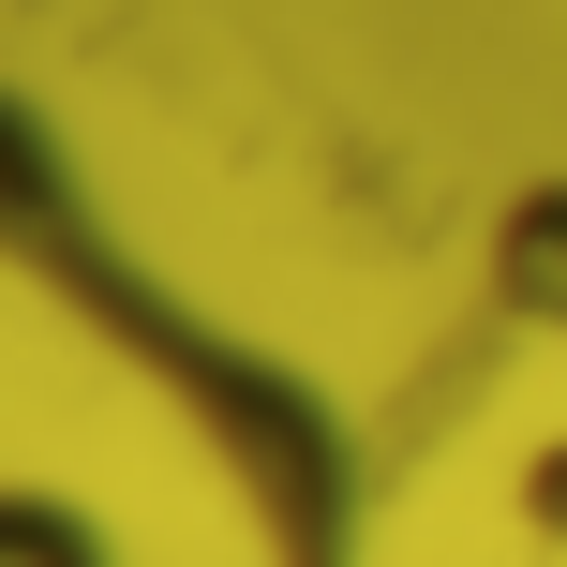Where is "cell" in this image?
Listing matches in <instances>:
<instances>
[{
  "label": "cell",
  "instance_id": "obj_1",
  "mask_svg": "<svg viewBox=\"0 0 567 567\" xmlns=\"http://www.w3.org/2000/svg\"><path fill=\"white\" fill-rule=\"evenodd\" d=\"M478 299L508 313V329L567 343V165H538V179L493 195V225H478Z\"/></svg>",
  "mask_w": 567,
  "mask_h": 567
},
{
  "label": "cell",
  "instance_id": "obj_2",
  "mask_svg": "<svg viewBox=\"0 0 567 567\" xmlns=\"http://www.w3.org/2000/svg\"><path fill=\"white\" fill-rule=\"evenodd\" d=\"M0 567H120V553H105V523H90L75 493L30 478V493H0Z\"/></svg>",
  "mask_w": 567,
  "mask_h": 567
},
{
  "label": "cell",
  "instance_id": "obj_3",
  "mask_svg": "<svg viewBox=\"0 0 567 567\" xmlns=\"http://www.w3.org/2000/svg\"><path fill=\"white\" fill-rule=\"evenodd\" d=\"M508 508H523V538H553V553H567V433H538V449H523Z\"/></svg>",
  "mask_w": 567,
  "mask_h": 567
}]
</instances>
